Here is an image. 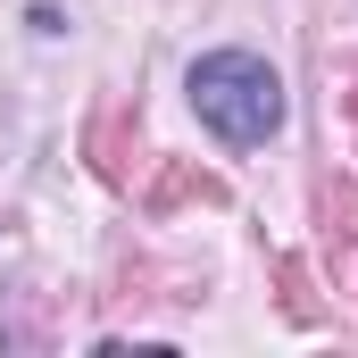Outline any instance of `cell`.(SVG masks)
<instances>
[{
    "instance_id": "1",
    "label": "cell",
    "mask_w": 358,
    "mask_h": 358,
    "mask_svg": "<svg viewBox=\"0 0 358 358\" xmlns=\"http://www.w3.org/2000/svg\"><path fill=\"white\" fill-rule=\"evenodd\" d=\"M192 108H200V125L208 134H225V142H267L275 125H283V76H275L259 50H208V59H192Z\"/></svg>"
},
{
    "instance_id": "2",
    "label": "cell",
    "mask_w": 358,
    "mask_h": 358,
    "mask_svg": "<svg viewBox=\"0 0 358 358\" xmlns=\"http://www.w3.org/2000/svg\"><path fill=\"white\" fill-rule=\"evenodd\" d=\"M134 159H142L134 117H125V108H100V117H92V167H100V183H134Z\"/></svg>"
},
{
    "instance_id": "5",
    "label": "cell",
    "mask_w": 358,
    "mask_h": 358,
    "mask_svg": "<svg viewBox=\"0 0 358 358\" xmlns=\"http://www.w3.org/2000/svg\"><path fill=\"white\" fill-rule=\"evenodd\" d=\"M325 234L358 242V183H325Z\"/></svg>"
},
{
    "instance_id": "3",
    "label": "cell",
    "mask_w": 358,
    "mask_h": 358,
    "mask_svg": "<svg viewBox=\"0 0 358 358\" xmlns=\"http://www.w3.org/2000/svg\"><path fill=\"white\" fill-rule=\"evenodd\" d=\"M183 200H200V208H225V183H217V176H200L192 159H176L167 176L150 183V217H167V208H183Z\"/></svg>"
},
{
    "instance_id": "6",
    "label": "cell",
    "mask_w": 358,
    "mask_h": 358,
    "mask_svg": "<svg viewBox=\"0 0 358 358\" xmlns=\"http://www.w3.org/2000/svg\"><path fill=\"white\" fill-rule=\"evenodd\" d=\"M334 283L358 292V242H334Z\"/></svg>"
},
{
    "instance_id": "4",
    "label": "cell",
    "mask_w": 358,
    "mask_h": 358,
    "mask_svg": "<svg viewBox=\"0 0 358 358\" xmlns=\"http://www.w3.org/2000/svg\"><path fill=\"white\" fill-rule=\"evenodd\" d=\"M275 283H283V317H292V325H317V300H308V267H300V259H275Z\"/></svg>"
},
{
    "instance_id": "7",
    "label": "cell",
    "mask_w": 358,
    "mask_h": 358,
    "mask_svg": "<svg viewBox=\"0 0 358 358\" xmlns=\"http://www.w3.org/2000/svg\"><path fill=\"white\" fill-rule=\"evenodd\" d=\"M350 108H358V92H350Z\"/></svg>"
}]
</instances>
